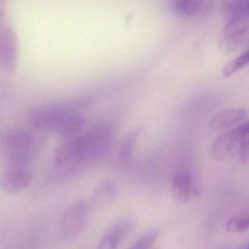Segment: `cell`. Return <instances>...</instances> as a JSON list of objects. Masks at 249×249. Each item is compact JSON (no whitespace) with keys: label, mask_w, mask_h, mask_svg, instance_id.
Returning a JSON list of instances; mask_svg holds the SVG:
<instances>
[{"label":"cell","mask_w":249,"mask_h":249,"mask_svg":"<svg viewBox=\"0 0 249 249\" xmlns=\"http://www.w3.org/2000/svg\"><path fill=\"white\" fill-rule=\"evenodd\" d=\"M113 132L108 125L99 124L86 132L68 140L74 160L81 165L100 160L107 154L111 145Z\"/></svg>","instance_id":"1"},{"label":"cell","mask_w":249,"mask_h":249,"mask_svg":"<svg viewBox=\"0 0 249 249\" xmlns=\"http://www.w3.org/2000/svg\"><path fill=\"white\" fill-rule=\"evenodd\" d=\"M35 140L29 132L21 129H11L2 141L7 164L28 165L35 150Z\"/></svg>","instance_id":"2"},{"label":"cell","mask_w":249,"mask_h":249,"mask_svg":"<svg viewBox=\"0 0 249 249\" xmlns=\"http://www.w3.org/2000/svg\"><path fill=\"white\" fill-rule=\"evenodd\" d=\"M87 103L86 100H78L62 106L37 108L29 113L28 121L33 127L39 130L54 132L56 126L67 113L75 112Z\"/></svg>","instance_id":"3"},{"label":"cell","mask_w":249,"mask_h":249,"mask_svg":"<svg viewBox=\"0 0 249 249\" xmlns=\"http://www.w3.org/2000/svg\"><path fill=\"white\" fill-rule=\"evenodd\" d=\"M88 218V207L84 201H77L64 212L61 221V234L66 240L78 237L84 231Z\"/></svg>","instance_id":"4"},{"label":"cell","mask_w":249,"mask_h":249,"mask_svg":"<svg viewBox=\"0 0 249 249\" xmlns=\"http://www.w3.org/2000/svg\"><path fill=\"white\" fill-rule=\"evenodd\" d=\"M249 37V17L227 20L219 48L224 53H231L244 46Z\"/></svg>","instance_id":"5"},{"label":"cell","mask_w":249,"mask_h":249,"mask_svg":"<svg viewBox=\"0 0 249 249\" xmlns=\"http://www.w3.org/2000/svg\"><path fill=\"white\" fill-rule=\"evenodd\" d=\"M18 40L12 27L0 22V68L8 72L15 71L18 64Z\"/></svg>","instance_id":"6"},{"label":"cell","mask_w":249,"mask_h":249,"mask_svg":"<svg viewBox=\"0 0 249 249\" xmlns=\"http://www.w3.org/2000/svg\"><path fill=\"white\" fill-rule=\"evenodd\" d=\"M249 122H246L221 134L211 145L210 157L215 161L224 160L242 139L249 136Z\"/></svg>","instance_id":"7"},{"label":"cell","mask_w":249,"mask_h":249,"mask_svg":"<svg viewBox=\"0 0 249 249\" xmlns=\"http://www.w3.org/2000/svg\"><path fill=\"white\" fill-rule=\"evenodd\" d=\"M32 182L28 165L7 164L0 180L1 189L8 194H17L25 189Z\"/></svg>","instance_id":"8"},{"label":"cell","mask_w":249,"mask_h":249,"mask_svg":"<svg viewBox=\"0 0 249 249\" xmlns=\"http://www.w3.org/2000/svg\"><path fill=\"white\" fill-rule=\"evenodd\" d=\"M135 227V220L129 217L118 220L103 233L99 242L98 249H117L131 234Z\"/></svg>","instance_id":"9"},{"label":"cell","mask_w":249,"mask_h":249,"mask_svg":"<svg viewBox=\"0 0 249 249\" xmlns=\"http://www.w3.org/2000/svg\"><path fill=\"white\" fill-rule=\"evenodd\" d=\"M171 192L174 200L180 204L190 202L199 195L192 173L185 170H180L173 176Z\"/></svg>","instance_id":"10"},{"label":"cell","mask_w":249,"mask_h":249,"mask_svg":"<svg viewBox=\"0 0 249 249\" xmlns=\"http://www.w3.org/2000/svg\"><path fill=\"white\" fill-rule=\"evenodd\" d=\"M208 0H170L172 11L182 18H195L208 8Z\"/></svg>","instance_id":"11"},{"label":"cell","mask_w":249,"mask_h":249,"mask_svg":"<svg viewBox=\"0 0 249 249\" xmlns=\"http://www.w3.org/2000/svg\"><path fill=\"white\" fill-rule=\"evenodd\" d=\"M246 116V110L241 108H229L223 110L211 119L210 127L214 131L228 129L240 123Z\"/></svg>","instance_id":"12"},{"label":"cell","mask_w":249,"mask_h":249,"mask_svg":"<svg viewBox=\"0 0 249 249\" xmlns=\"http://www.w3.org/2000/svg\"><path fill=\"white\" fill-rule=\"evenodd\" d=\"M86 119L75 112L67 113L58 124L54 132L65 138H71L78 135L85 126Z\"/></svg>","instance_id":"13"},{"label":"cell","mask_w":249,"mask_h":249,"mask_svg":"<svg viewBox=\"0 0 249 249\" xmlns=\"http://www.w3.org/2000/svg\"><path fill=\"white\" fill-rule=\"evenodd\" d=\"M116 196V188L113 183L108 180L102 182L94 191L91 198L93 208L102 209L108 206Z\"/></svg>","instance_id":"14"},{"label":"cell","mask_w":249,"mask_h":249,"mask_svg":"<svg viewBox=\"0 0 249 249\" xmlns=\"http://www.w3.org/2000/svg\"><path fill=\"white\" fill-rule=\"evenodd\" d=\"M221 4L227 20L249 17V0H222Z\"/></svg>","instance_id":"15"},{"label":"cell","mask_w":249,"mask_h":249,"mask_svg":"<svg viewBox=\"0 0 249 249\" xmlns=\"http://www.w3.org/2000/svg\"><path fill=\"white\" fill-rule=\"evenodd\" d=\"M142 132V128H135L126 134L122 141L120 149V156L124 161H129L133 156L137 142Z\"/></svg>","instance_id":"16"},{"label":"cell","mask_w":249,"mask_h":249,"mask_svg":"<svg viewBox=\"0 0 249 249\" xmlns=\"http://www.w3.org/2000/svg\"><path fill=\"white\" fill-rule=\"evenodd\" d=\"M227 230L230 232H243L249 229V218L248 212L236 214L227 223Z\"/></svg>","instance_id":"17"},{"label":"cell","mask_w":249,"mask_h":249,"mask_svg":"<svg viewBox=\"0 0 249 249\" xmlns=\"http://www.w3.org/2000/svg\"><path fill=\"white\" fill-rule=\"evenodd\" d=\"M249 52L246 51L243 54L236 58L234 60L231 61L224 66L222 70V75L224 78H229L232 75L234 72L243 68L249 63Z\"/></svg>","instance_id":"18"},{"label":"cell","mask_w":249,"mask_h":249,"mask_svg":"<svg viewBox=\"0 0 249 249\" xmlns=\"http://www.w3.org/2000/svg\"><path fill=\"white\" fill-rule=\"evenodd\" d=\"M159 236H160L159 230H153L147 231L132 243L129 248L132 249H149L157 241Z\"/></svg>","instance_id":"19"},{"label":"cell","mask_w":249,"mask_h":249,"mask_svg":"<svg viewBox=\"0 0 249 249\" xmlns=\"http://www.w3.org/2000/svg\"><path fill=\"white\" fill-rule=\"evenodd\" d=\"M249 136L242 139L238 144H240L239 148V156L243 162L248 163L249 158Z\"/></svg>","instance_id":"20"},{"label":"cell","mask_w":249,"mask_h":249,"mask_svg":"<svg viewBox=\"0 0 249 249\" xmlns=\"http://www.w3.org/2000/svg\"><path fill=\"white\" fill-rule=\"evenodd\" d=\"M7 0H0V21L3 18L6 11Z\"/></svg>","instance_id":"21"}]
</instances>
